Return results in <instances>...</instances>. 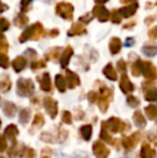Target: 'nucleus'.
I'll return each mask as SVG.
<instances>
[{"label":"nucleus","mask_w":157,"mask_h":158,"mask_svg":"<svg viewBox=\"0 0 157 158\" xmlns=\"http://www.w3.org/2000/svg\"><path fill=\"white\" fill-rule=\"evenodd\" d=\"M44 123V118L43 116H42L41 114H37L36 116H35V119H34V126L38 127V128H40L42 125H43Z\"/></svg>","instance_id":"14"},{"label":"nucleus","mask_w":157,"mask_h":158,"mask_svg":"<svg viewBox=\"0 0 157 158\" xmlns=\"http://www.w3.org/2000/svg\"><path fill=\"white\" fill-rule=\"evenodd\" d=\"M138 142V140L134 139V137H124L123 139V145L125 148H127V150H131L132 148H134V145H136V143Z\"/></svg>","instance_id":"7"},{"label":"nucleus","mask_w":157,"mask_h":158,"mask_svg":"<svg viewBox=\"0 0 157 158\" xmlns=\"http://www.w3.org/2000/svg\"><path fill=\"white\" fill-rule=\"evenodd\" d=\"M44 106H45L46 112L50 114V116L52 118H54L55 116L57 115V103L56 101H54L51 98H46L44 100Z\"/></svg>","instance_id":"3"},{"label":"nucleus","mask_w":157,"mask_h":158,"mask_svg":"<svg viewBox=\"0 0 157 158\" xmlns=\"http://www.w3.org/2000/svg\"><path fill=\"white\" fill-rule=\"evenodd\" d=\"M145 113L147 114V116L151 119H154L157 117V106H150L147 108H145Z\"/></svg>","instance_id":"11"},{"label":"nucleus","mask_w":157,"mask_h":158,"mask_svg":"<svg viewBox=\"0 0 157 158\" xmlns=\"http://www.w3.org/2000/svg\"><path fill=\"white\" fill-rule=\"evenodd\" d=\"M15 106H14V104L13 103H11V102H6V104H4V106H3V112L6 113V116H9V117H13L14 116V114H15Z\"/></svg>","instance_id":"8"},{"label":"nucleus","mask_w":157,"mask_h":158,"mask_svg":"<svg viewBox=\"0 0 157 158\" xmlns=\"http://www.w3.org/2000/svg\"><path fill=\"white\" fill-rule=\"evenodd\" d=\"M92 126L90 125H84L81 127V129H80V131H81L82 135H83V138L85 140H89L90 137H92Z\"/></svg>","instance_id":"9"},{"label":"nucleus","mask_w":157,"mask_h":158,"mask_svg":"<svg viewBox=\"0 0 157 158\" xmlns=\"http://www.w3.org/2000/svg\"><path fill=\"white\" fill-rule=\"evenodd\" d=\"M0 126H1V121H0Z\"/></svg>","instance_id":"23"},{"label":"nucleus","mask_w":157,"mask_h":158,"mask_svg":"<svg viewBox=\"0 0 157 158\" xmlns=\"http://www.w3.org/2000/svg\"><path fill=\"white\" fill-rule=\"evenodd\" d=\"M102 126L108 131H111V132H119V131L124 129L123 122L119 118H116V117H112L108 122H105Z\"/></svg>","instance_id":"1"},{"label":"nucleus","mask_w":157,"mask_h":158,"mask_svg":"<svg viewBox=\"0 0 157 158\" xmlns=\"http://www.w3.org/2000/svg\"><path fill=\"white\" fill-rule=\"evenodd\" d=\"M121 86H122V89H123V92L124 93H129V92H131L132 89H134V87H132V85L129 83V81H128V79L127 77H123V81H122V83H121Z\"/></svg>","instance_id":"10"},{"label":"nucleus","mask_w":157,"mask_h":158,"mask_svg":"<svg viewBox=\"0 0 157 158\" xmlns=\"http://www.w3.org/2000/svg\"><path fill=\"white\" fill-rule=\"evenodd\" d=\"M95 96H96L95 93H90V94L88 95V98L90 99V101H95V100H96V97H95Z\"/></svg>","instance_id":"21"},{"label":"nucleus","mask_w":157,"mask_h":158,"mask_svg":"<svg viewBox=\"0 0 157 158\" xmlns=\"http://www.w3.org/2000/svg\"><path fill=\"white\" fill-rule=\"evenodd\" d=\"M100 137H101V139L102 140H105V141H107L108 143H113V141H112V137L111 135L108 133V130L105 128V127L102 126V129H101V135H100Z\"/></svg>","instance_id":"13"},{"label":"nucleus","mask_w":157,"mask_h":158,"mask_svg":"<svg viewBox=\"0 0 157 158\" xmlns=\"http://www.w3.org/2000/svg\"><path fill=\"white\" fill-rule=\"evenodd\" d=\"M132 119H134V125L137 127H144L145 126V118L143 117V115L141 114V112H139V111H137V112H134V116H132Z\"/></svg>","instance_id":"6"},{"label":"nucleus","mask_w":157,"mask_h":158,"mask_svg":"<svg viewBox=\"0 0 157 158\" xmlns=\"http://www.w3.org/2000/svg\"><path fill=\"white\" fill-rule=\"evenodd\" d=\"M128 103L131 104V106H137L139 104V100L136 99L134 97H129L128 98Z\"/></svg>","instance_id":"19"},{"label":"nucleus","mask_w":157,"mask_h":158,"mask_svg":"<svg viewBox=\"0 0 157 158\" xmlns=\"http://www.w3.org/2000/svg\"><path fill=\"white\" fill-rule=\"evenodd\" d=\"M56 85H57V87H58V89L60 90V92H64V90H65V82H64L63 77H59V75L57 77Z\"/></svg>","instance_id":"15"},{"label":"nucleus","mask_w":157,"mask_h":158,"mask_svg":"<svg viewBox=\"0 0 157 158\" xmlns=\"http://www.w3.org/2000/svg\"><path fill=\"white\" fill-rule=\"evenodd\" d=\"M43 158H50V157H48V156H43Z\"/></svg>","instance_id":"22"},{"label":"nucleus","mask_w":157,"mask_h":158,"mask_svg":"<svg viewBox=\"0 0 157 158\" xmlns=\"http://www.w3.org/2000/svg\"><path fill=\"white\" fill-rule=\"evenodd\" d=\"M6 148V140L2 135H0V152H3Z\"/></svg>","instance_id":"18"},{"label":"nucleus","mask_w":157,"mask_h":158,"mask_svg":"<svg viewBox=\"0 0 157 158\" xmlns=\"http://www.w3.org/2000/svg\"><path fill=\"white\" fill-rule=\"evenodd\" d=\"M4 135L8 137V139L14 140V138L19 135V129L15 125H9L4 130Z\"/></svg>","instance_id":"5"},{"label":"nucleus","mask_w":157,"mask_h":158,"mask_svg":"<svg viewBox=\"0 0 157 158\" xmlns=\"http://www.w3.org/2000/svg\"><path fill=\"white\" fill-rule=\"evenodd\" d=\"M36 157V153L32 148H29L27 151V155H26V158H35Z\"/></svg>","instance_id":"20"},{"label":"nucleus","mask_w":157,"mask_h":158,"mask_svg":"<svg viewBox=\"0 0 157 158\" xmlns=\"http://www.w3.org/2000/svg\"><path fill=\"white\" fill-rule=\"evenodd\" d=\"M0 158H3V157H0Z\"/></svg>","instance_id":"24"},{"label":"nucleus","mask_w":157,"mask_h":158,"mask_svg":"<svg viewBox=\"0 0 157 158\" xmlns=\"http://www.w3.org/2000/svg\"><path fill=\"white\" fill-rule=\"evenodd\" d=\"M140 155L142 158H153L155 156V151L150 148L149 144H143L142 148H141Z\"/></svg>","instance_id":"4"},{"label":"nucleus","mask_w":157,"mask_h":158,"mask_svg":"<svg viewBox=\"0 0 157 158\" xmlns=\"http://www.w3.org/2000/svg\"><path fill=\"white\" fill-rule=\"evenodd\" d=\"M93 150H94V154L96 155L98 158H108L110 154L109 148H105V145L102 142H96L93 146Z\"/></svg>","instance_id":"2"},{"label":"nucleus","mask_w":157,"mask_h":158,"mask_svg":"<svg viewBox=\"0 0 157 158\" xmlns=\"http://www.w3.org/2000/svg\"><path fill=\"white\" fill-rule=\"evenodd\" d=\"M29 118H30V111L27 110V109L22 111L21 114H19V122H21L22 124H26V123H28Z\"/></svg>","instance_id":"12"},{"label":"nucleus","mask_w":157,"mask_h":158,"mask_svg":"<svg viewBox=\"0 0 157 158\" xmlns=\"http://www.w3.org/2000/svg\"><path fill=\"white\" fill-rule=\"evenodd\" d=\"M63 121L65 122L66 124H71V121H72V117H71V114H70L68 111L64 112L63 114Z\"/></svg>","instance_id":"17"},{"label":"nucleus","mask_w":157,"mask_h":158,"mask_svg":"<svg viewBox=\"0 0 157 158\" xmlns=\"http://www.w3.org/2000/svg\"><path fill=\"white\" fill-rule=\"evenodd\" d=\"M147 100H150V101H154V100H157V92L156 90H151L150 93L147 94Z\"/></svg>","instance_id":"16"}]
</instances>
